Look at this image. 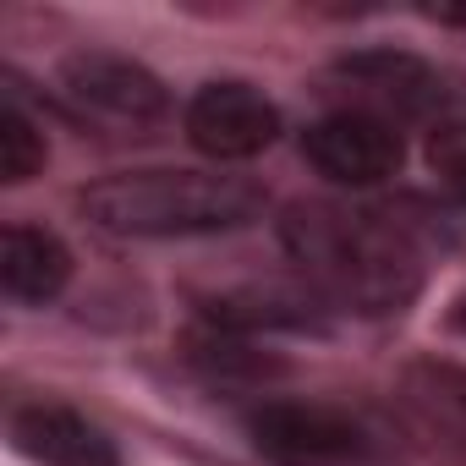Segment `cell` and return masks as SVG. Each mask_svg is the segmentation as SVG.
<instances>
[{"instance_id":"obj_1","label":"cell","mask_w":466,"mask_h":466,"mask_svg":"<svg viewBox=\"0 0 466 466\" xmlns=\"http://www.w3.org/2000/svg\"><path fill=\"white\" fill-rule=\"evenodd\" d=\"M286 253L302 264V275L340 308L351 313H400L417 286V253L395 225L362 208H335V203H297L280 225Z\"/></svg>"},{"instance_id":"obj_2","label":"cell","mask_w":466,"mask_h":466,"mask_svg":"<svg viewBox=\"0 0 466 466\" xmlns=\"http://www.w3.org/2000/svg\"><path fill=\"white\" fill-rule=\"evenodd\" d=\"M83 214L110 237L137 242H181V237H225L264 219L269 192L248 176H208V170H121L94 181Z\"/></svg>"},{"instance_id":"obj_3","label":"cell","mask_w":466,"mask_h":466,"mask_svg":"<svg viewBox=\"0 0 466 466\" xmlns=\"http://www.w3.org/2000/svg\"><path fill=\"white\" fill-rule=\"evenodd\" d=\"M248 439L269 466H351L368 455L362 422L308 400H264L248 417Z\"/></svg>"},{"instance_id":"obj_4","label":"cell","mask_w":466,"mask_h":466,"mask_svg":"<svg viewBox=\"0 0 466 466\" xmlns=\"http://www.w3.org/2000/svg\"><path fill=\"white\" fill-rule=\"evenodd\" d=\"M61 94L99 121L116 127H154L170 116V88L132 56L110 50H77L61 61Z\"/></svg>"},{"instance_id":"obj_5","label":"cell","mask_w":466,"mask_h":466,"mask_svg":"<svg viewBox=\"0 0 466 466\" xmlns=\"http://www.w3.org/2000/svg\"><path fill=\"white\" fill-rule=\"evenodd\" d=\"M187 143L219 165L264 154L280 137V110L253 83H203L187 99Z\"/></svg>"},{"instance_id":"obj_6","label":"cell","mask_w":466,"mask_h":466,"mask_svg":"<svg viewBox=\"0 0 466 466\" xmlns=\"http://www.w3.org/2000/svg\"><path fill=\"white\" fill-rule=\"evenodd\" d=\"M302 154L335 187H379L400 170V132L368 110H335L302 132Z\"/></svg>"},{"instance_id":"obj_7","label":"cell","mask_w":466,"mask_h":466,"mask_svg":"<svg viewBox=\"0 0 466 466\" xmlns=\"http://www.w3.org/2000/svg\"><path fill=\"white\" fill-rule=\"evenodd\" d=\"M340 83L357 88L362 110L390 121V116H428L433 105H444V83L428 61L406 56V50H357L335 66Z\"/></svg>"},{"instance_id":"obj_8","label":"cell","mask_w":466,"mask_h":466,"mask_svg":"<svg viewBox=\"0 0 466 466\" xmlns=\"http://www.w3.org/2000/svg\"><path fill=\"white\" fill-rule=\"evenodd\" d=\"M12 444H17V455H28L39 466H121L116 439L61 400L17 406L12 411Z\"/></svg>"},{"instance_id":"obj_9","label":"cell","mask_w":466,"mask_h":466,"mask_svg":"<svg viewBox=\"0 0 466 466\" xmlns=\"http://www.w3.org/2000/svg\"><path fill=\"white\" fill-rule=\"evenodd\" d=\"M72 280V253L56 230L45 225H6L0 237V291H6L17 308H45L66 291Z\"/></svg>"},{"instance_id":"obj_10","label":"cell","mask_w":466,"mask_h":466,"mask_svg":"<svg viewBox=\"0 0 466 466\" xmlns=\"http://www.w3.org/2000/svg\"><path fill=\"white\" fill-rule=\"evenodd\" d=\"M45 132L34 127V116L17 105V99H6L0 105V181L6 187H23V181H34L39 170H45Z\"/></svg>"},{"instance_id":"obj_11","label":"cell","mask_w":466,"mask_h":466,"mask_svg":"<svg viewBox=\"0 0 466 466\" xmlns=\"http://www.w3.org/2000/svg\"><path fill=\"white\" fill-rule=\"evenodd\" d=\"M428 165L433 176L466 203V121H439L433 137H428Z\"/></svg>"},{"instance_id":"obj_12","label":"cell","mask_w":466,"mask_h":466,"mask_svg":"<svg viewBox=\"0 0 466 466\" xmlns=\"http://www.w3.org/2000/svg\"><path fill=\"white\" fill-rule=\"evenodd\" d=\"M461 329H466V313H461Z\"/></svg>"}]
</instances>
